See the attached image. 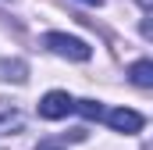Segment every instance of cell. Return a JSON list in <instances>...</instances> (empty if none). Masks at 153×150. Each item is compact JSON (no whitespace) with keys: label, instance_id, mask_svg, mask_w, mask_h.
<instances>
[{"label":"cell","instance_id":"9","mask_svg":"<svg viewBox=\"0 0 153 150\" xmlns=\"http://www.w3.org/2000/svg\"><path fill=\"white\" fill-rule=\"evenodd\" d=\"M82 4H89V7H100V4H103V0H82Z\"/></svg>","mask_w":153,"mask_h":150},{"label":"cell","instance_id":"2","mask_svg":"<svg viewBox=\"0 0 153 150\" xmlns=\"http://www.w3.org/2000/svg\"><path fill=\"white\" fill-rule=\"evenodd\" d=\"M71 111H75V100L64 89H50L39 100V118H46V122H61V118H68Z\"/></svg>","mask_w":153,"mask_h":150},{"label":"cell","instance_id":"5","mask_svg":"<svg viewBox=\"0 0 153 150\" xmlns=\"http://www.w3.org/2000/svg\"><path fill=\"white\" fill-rule=\"evenodd\" d=\"M128 75H132V82H135V86L150 89V86H153V61H146V57H143V61H135V64L128 68Z\"/></svg>","mask_w":153,"mask_h":150},{"label":"cell","instance_id":"7","mask_svg":"<svg viewBox=\"0 0 153 150\" xmlns=\"http://www.w3.org/2000/svg\"><path fill=\"white\" fill-rule=\"evenodd\" d=\"M0 79H18V82H22V79H25V64H22V61H4V64H0Z\"/></svg>","mask_w":153,"mask_h":150},{"label":"cell","instance_id":"1","mask_svg":"<svg viewBox=\"0 0 153 150\" xmlns=\"http://www.w3.org/2000/svg\"><path fill=\"white\" fill-rule=\"evenodd\" d=\"M43 43H46L53 54L71 57V61H89V57H93V46H89L85 39H78V36H68V32H46Z\"/></svg>","mask_w":153,"mask_h":150},{"label":"cell","instance_id":"6","mask_svg":"<svg viewBox=\"0 0 153 150\" xmlns=\"http://www.w3.org/2000/svg\"><path fill=\"white\" fill-rule=\"evenodd\" d=\"M75 111L82 118H89V122H100L103 118V104L100 100H75Z\"/></svg>","mask_w":153,"mask_h":150},{"label":"cell","instance_id":"4","mask_svg":"<svg viewBox=\"0 0 153 150\" xmlns=\"http://www.w3.org/2000/svg\"><path fill=\"white\" fill-rule=\"evenodd\" d=\"M18 129H22V111H18L14 104L0 100V136H4V132H18Z\"/></svg>","mask_w":153,"mask_h":150},{"label":"cell","instance_id":"3","mask_svg":"<svg viewBox=\"0 0 153 150\" xmlns=\"http://www.w3.org/2000/svg\"><path fill=\"white\" fill-rule=\"evenodd\" d=\"M107 122H111L114 132H139V129L146 125V118L139 111H132V107H114V111L107 114Z\"/></svg>","mask_w":153,"mask_h":150},{"label":"cell","instance_id":"8","mask_svg":"<svg viewBox=\"0 0 153 150\" xmlns=\"http://www.w3.org/2000/svg\"><path fill=\"white\" fill-rule=\"evenodd\" d=\"M36 150H64V147H61V143H53V140H43Z\"/></svg>","mask_w":153,"mask_h":150}]
</instances>
